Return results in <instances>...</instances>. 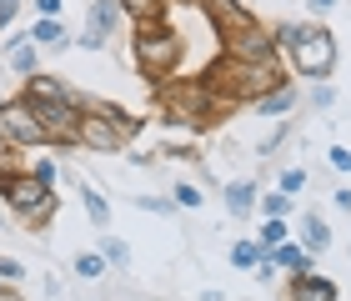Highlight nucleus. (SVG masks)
Listing matches in <instances>:
<instances>
[{
  "label": "nucleus",
  "instance_id": "nucleus-13",
  "mask_svg": "<svg viewBox=\"0 0 351 301\" xmlns=\"http://www.w3.org/2000/svg\"><path fill=\"white\" fill-rule=\"evenodd\" d=\"M337 281L322 276V272H296L291 276V291H286V301H337Z\"/></svg>",
  "mask_w": 351,
  "mask_h": 301
},
{
  "label": "nucleus",
  "instance_id": "nucleus-22",
  "mask_svg": "<svg viewBox=\"0 0 351 301\" xmlns=\"http://www.w3.org/2000/svg\"><path fill=\"white\" fill-rule=\"evenodd\" d=\"M281 241H291V226H286V216H266V226L256 236V246L271 251V246H281Z\"/></svg>",
  "mask_w": 351,
  "mask_h": 301
},
{
  "label": "nucleus",
  "instance_id": "nucleus-26",
  "mask_svg": "<svg viewBox=\"0 0 351 301\" xmlns=\"http://www.w3.org/2000/svg\"><path fill=\"white\" fill-rule=\"evenodd\" d=\"M75 276L101 281V276H106V256H101V251H81V256H75Z\"/></svg>",
  "mask_w": 351,
  "mask_h": 301
},
{
  "label": "nucleus",
  "instance_id": "nucleus-9",
  "mask_svg": "<svg viewBox=\"0 0 351 301\" xmlns=\"http://www.w3.org/2000/svg\"><path fill=\"white\" fill-rule=\"evenodd\" d=\"M30 106V101H25ZM36 110V121L45 125V141L51 146H75V125H81V110H75L71 101H60V106H30Z\"/></svg>",
  "mask_w": 351,
  "mask_h": 301
},
{
  "label": "nucleus",
  "instance_id": "nucleus-36",
  "mask_svg": "<svg viewBox=\"0 0 351 301\" xmlns=\"http://www.w3.org/2000/svg\"><path fill=\"white\" fill-rule=\"evenodd\" d=\"M337 5H341V0H306L311 15H326V10H337Z\"/></svg>",
  "mask_w": 351,
  "mask_h": 301
},
{
  "label": "nucleus",
  "instance_id": "nucleus-41",
  "mask_svg": "<svg viewBox=\"0 0 351 301\" xmlns=\"http://www.w3.org/2000/svg\"><path fill=\"white\" fill-rule=\"evenodd\" d=\"M0 5H5V0H0Z\"/></svg>",
  "mask_w": 351,
  "mask_h": 301
},
{
  "label": "nucleus",
  "instance_id": "nucleus-14",
  "mask_svg": "<svg viewBox=\"0 0 351 301\" xmlns=\"http://www.w3.org/2000/svg\"><path fill=\"white\" fill-rule=\"evenodd\" d=\"M261 261L266 266H276V272H316V256L311 251H301L296 241H281V246H271V251H261Z\"/></svg>",
  "mask_w": 351,
  "mask_h": 301
},
{
  "label": "nucleus",
  "instance_id": "nucleus-25",
  "mask_svg": "<svg viewBox=\"0 0 351 301\" xmlns=\"http://www.w3.org/2000/svg\"><path fill=\"white\" fill-rule=\"evenodd\" d=\"M231 266L256 272V266H261V246H256V241H236V246H231Z\"/></svg>",
  "mask_w": 351,
  "mask_h": 301
},
{
  "label": "nucleus",
  "instance_id": "nucleus-8",
  "mask_svg": "<svg viewBox=\"0 0 351 301\" xmlns=\"http://www.w3.org/2000/svg\"><path fill=\"white\" fill-rule=\"evenodd\" d=\"M221 56L226 60H276V40H271V30L256 21L246 30H231V36H221Z\"/></svg>",
  "mask_w": 351,
  "mask_h": 301
},
{
  "label": "nucleus",
  "instance_id": "nucleus-28",
  "mask_svg": "<svg viewBox=\"0 0 351 301\" xmlns=\"http://www.w3.org/2000/svg\"><path fill=\"white\" fill-rule=\"evenodd\" d=\"M171 201H176V206H186V211H196L206 196L196 191V186H186V181H181V186H171Z\"/></svg>",
  "mask_w": 351,
  "mask_h": 301
},
{
  "label": "nucleus",
  "instance_id": "nucleus-27",
  "mask_svg": "<svg viewBox=\"0 0 351 301\" xmlns=\"http://www.w3.org/2000/svg\"><path fill=\"white\" fill-rule=\"evenodd\" d=\"M256 206L266 216H286V211H291V196H286V191H266V196H256Z\"/></svg>",
  "mask_w": 351,
  "mask_h": 301
},
{
  "label": "nucleus",
  "instance_id": "nucleus-4",
  "mask_svg": "<svg viewBox=\"0 0 351 301\" xmlns=\"http://www.w3.org/2000/svg\"><path fill=\"white\" fill-rule=\"evenodd\" d=\"M136 66L151 75V81H171V75H181V56H186V40L181 30H171L166 21H151V25H136Z\"/></svg>",
  "mask_w": 351,
  "mask_h": 301
},
{
  "label": "nucleus",
  "instance_id": "nucleus-5",
  "mask_svg": "<svg viewBox=\"0 0 351 301\" xmlns=\"http://www.w3.org/2000/svg\"><path fill=\"white\" fill-rule=\"evenodd\" d=\"M291 66L296 75H306V81H331V71H337V36H331L326 25H306V36L291 45Z\"/></svg>",
  "mask_w": 351,
  "mask_h": 301
},
{
  "label": "nucleus",
  "instance_id": "nucleus-38",
  "mask_svg": "<svg viewBox=\"0 0 351 301\" xmlns=\"http://www.w3.org/2000/svg\"><path fill=\"white\" fill-rule=\"evenodd\" d=\"M331 201H337V206H341V211L351 216V191H346V186H341V191H331Z\"/></svg>",
  "mask_w": 351,
  "mask_h": 301
},
{
  "label": "nucleus",
  "instance_id": "nucleus-19",
  "mask_svg": "<svg viewBox=\"0 0 351 301\" xmlns=\"http://www.w3.org/2000/svg\"><path fill=\"white\" fill-rule=\"evenodd\" d=\"M121 15H131L136 25L166 21V0H121Z\"/></svg>",
  "mask_w": 351,
  "mask_h": 301
},
{
  "label": "nucleus",
  "instance_id": "nucleus-35",
  "mask_svg": "<svg viewBox=\"0 0 351 301\" xmlns=\"http://www.w3.org/2000/svg\"><path fill=\"white\" fill-rule=\"evenodd\" d=\"M15 10H21V0H5V5H0V30L15 21Z\"/></svg>",
  "mask_w": 351,
  "mask_h": 301
},
{
  "label": "nucleus",
  "instance_id": "nucleus-30",
  "mask_svg": "<svg viewBox=\"0 0 351 301\" xmlns=\"http://www.w3.org/2000/svg\"><path fill=\"white\" fill-rule=\"evenodd\" d=\"M0 281H25V266L15 256H0Z\"/></svg>",
  "mask_w": 351,
  "mask_h": 301
},
{
  "label": "nucleus",
  "instance_id": "nucleus-10",
  "mask_svg": "<svg viewBox=\"0 0 351 301\" xmlns=\"http://www.w3.org/2000/svg\"><path fill=\"white\" fill-rule=\"evenodd\" d=\"M116 25H121V0H90L81 45H86V51H106V40H110V30H116Z\"/></svg>",
  "mask_w": 351,
  "mask_h": 301
},
{
  "label": "nucleus",
  "instance_id": "nucleus-16",
  "mask_svg": "<svg viewBox=\"0 0 351 301\" xmlns=\"http://www.w3.org/2000/svg\"><path fill=\"white\" fill-rule=\"evenodd\" d=\"M296 246L311 251V256H322V251L331 246V226H326L316 211H306V216H301V241H296Z\"/></svg>",
  "mask_w": 351,
  "mask_h": 301
},
{
  "label": "nucleus",
  "instance_id": "nucleus-34",
  "mask_svg": "<svg viewBox=\"0 0 351 301\" xmlns=\"http://www.w3.org/2000/svg\"><path fill=\"white\" fill-rule=\"evenodd\" d=\"M326 161L337 166V171H351V151H346V146H331V151H326Z\"/></svg>",
  "mask_w": 351,
  "mask_h": 301
},
{
  "label": "nucleus",
  "instance_id": "nucleus-12",
  "mask_svg": "<svg viewBox=\"0 0 351 301\" xmlns=\"http://www.w3.org/2000/svg\"><path fill=\"white\" fill-rule=\"evenodd\" d=\"M201 10H206V21H211V30H221V36L256 25V15H251L241 0H201Z\"/></svg>",
  "mask_w": 351,
  "mask_h": 301
},
{
  "label": "nucleus",
  "instance_id": "nucleus-18",
  "mask_svg": "<svg viewBox=\"0 0 351 301\" xmlns=\"http://www.w3.org/2000/svg\"><path fill=\"white\" fill-rule=\"evenodd\" d=\"M256 196H261L256 181H231L226 186V216H251L256 211Z\"/></svg>",
  "mask_w": 351,
  "mask_h": 301
},
{
  "label": "nucleus",
  "instance_id": "nucleus-39",
  "mask_svg": "<svg viewBox=\"0 0 351 301\" xmlns=\"http://www.w3.org/2000/svg\"><path fill=\"white\" fill-rule=\"evenodd\" d=\"M0 226H5V211H0Z\"/></svg>",
  "mask_w": 351,
  "mask_h": 301
},
{
  "label": "nucleus",
  "instance_id": "nucleus-32",
  "mask_svg": "<svg viewBox=\"0 0 351 301\" xmlns=\"http://www.w3.org/2000/svg\"><path fill=\"white\" fill-rule=\"evenodd\" d=\"M30 176H36V181H45V186H56V176H60V171H56V161H36V166H30Z\"/></svg>",
  "mask_w": 351,
  "mask_h": 301
},
{
  "label": "nucleus",
  "instance_id": "nucleus-2",
  "mask_svg": "<svg viewBox=\"0 0 351 301\" xmlns=\"http://www.w3.org/2000/svg\"><path fill=\"white\" fill-rule=\"evenodd\" d=\"M201 81L216 91L226 106H251V101H261L266 91H276L286 81V71H281V60H211V66L201 71Z\"/></svg>",
  "mask_w": 351,
  "mask_h": 301
},
{
  "label": "nucleus",
  "instance_id": "nucleus-21",
  "mask_svg": "<svg viewBox=\"0 0 351 301\" xmlns=\"http://www.w3.org/2000/svg\"><path fill=\"white\" fill-rule=\"evenodd\" d=\"M81 206H86V216H90V226H95V231H106L110 206H106V196L95 191V186H81Z\"/></svg>",
  "mask_w": 351,
  "mask_h": 301
},
{
  "label": "nucleus",
  "instance_id": "nucleus-40",
  "mask_svg": "<svg viewBox=\"0 0 351 301\" xmlns=\"http://www.w3.org/2000/svg\"><path fill=\"white\" fill-rule=\"evenodd\" d=\"M0 106H5V96H0Z\"/></svg>",
  "mask_w": 351,
  "mask_h": 301
},
{
  "label": "nucleus",
  "instance_id": "nucleus-7",
  "mask_svg": "<svg viewBox=\"0 0 351 301\" xmlns=\"http://www.w3.org/2000/svg\"><path fill=\"white\" fill-rule=\"evenodd\" d=\"M125 136L116 121H106L101 110H81V125H75V146L81 151H95V156H116V151H125Z\"/></svg>",
  "mask_w": 351,
  "mask_h": 301
},
{
  "label": "nucleus",
  "instance_id": "nucleus-23",
  "mask_svg": "<svg viewBox=\"0 0 351 301\" xmlns=\"http://www.w3.org/2000/svg\"><path fill=\"white\" fill-rule=\"evenodd\" d=\"M101 256L116 266V272H125V266H131V246H125L121 236H106V231H101Z\"/></svg>",
  "mask_w": 351,
  "mask_h": 301
},
{
  "label": "nucleus",
  "instance_id": "nucleus-15",
  "mask_svg": "<svg viewBox=\"0 0 351 301\" xmlns=\"http://www.w3.org/2000/svg\"><path fill=\"white\" fill-rule=\"evenodd\" d=\"M291 106H296V86L291 81H281L276 91H266L261 101H251V110H256V116H271V121H281Z\"/></svg>",
  "mask_w": 351,
  "mask_h": 301
},
{
  "label": "nucleus",
  "instance_id": "nucleus-29",
  "mask_svg": "<svg viewBox=\"0 0 351 301\" xmlns=\"http://www.w3.org/2000/svg\"><path fill=\"white\" fill-rule=\"evenodd\" d=\"M301 186H306V171H301V166H291V171H281V191H286V196H296Z\"/></svg>",
  "mask_w": 351,
  "mask_h": 301
},
{
  "label": "nucleus",
  "instance_id": "nucleus-33",
  "mask_svg": "<svg viewBox=\"0 0 351 301\" xmlns=\"http://www.w3.org/2000/svg\"><path fill=\"white\" fill-rule=\"evenodd\" d=\"M136 206H141V211H176V201H161V196H136Z\"/></svg>",
  "mask_w": 351,
  "mask_h": 301
},
{
  "label": "nucleus",
  "instance_id": "nucleus-1",
  "mask_svg": "<svg viewBox=\"0 0 351 301\" xmlns=\"http://www.w3.org/2000/svg\"><path fill=\"white\" fill-rule=\"evenodd\" d=\"M0 201H5V206H10V211L25 221L30 231L51 226V221H56V211H60L56 186L36 181V176H30V171L21 166V156H15V151H5V156H0Z\"/></svg>",
  "mask_w": 351,
  "mask_h": 301
},
{
  "label": "nucleus",
  "instance_id": "nucleus-3",
  "mask_svg": "<svg viewBox=\"0 0 351 301\" xmlns=\"http://www.w3.org/2000/svg\"><path fill=\"white\" fill-rule=\"evenodd\" d=\"M161 106L171 110L176 125H211L226 110V101L201 75H171V81H161Z\"/></svg>",
  "mask_w": 351,
  "mask_h": 301
},
{
  "label": "nucleus",
  "instance_id": "nucleus-31",
  "mask_svg": "<svg viewBox=\"0 0 351 301\" xmlns=\"http://www.w3.org/2000/svg\"><path fill=\"white\" fill-rule=\"evenodd\" d=\"M311 106H316V110H331V106H337V91H331V86L322 81V86L311 91Z\"/></svg>",
  "mask_w": 351,
  "mask_h": 301
},
{
  "label": "nucleus",
  "instance_id": "nucleus-17",
  "mask_svg": "<svg viewBox=\"0 0 351 301\" xmlns=\"http://www.w3.org/2000/svg\"><path fill=\"white\" fill-rule=\"evenodd\" d=\"M5 66L21 75V81H25V75H36V71H40V66H36V40H30V36H15V40L5 45Z\"/></svg>",
  "mask_w": 351,
  "mask_h": 301
},
{
  "label": "nucleus",
  "instance_id": "nucleus-11",
  "mask_svg": "<svg viewBox=\"0 0 351 301\" xmlns=\"http://www.w3.org/2000/svg\"><path fill=\"white\" fill-rule=\"evenodd\" d=\"M21 101H30V106H60V101L81 106V96H75L66 81H56V75H45V71H36V75L21 81Z\"/></svg>",
  "mask_w": 351,
  "mask_h": 301
},
{
  "label": "nucleus",
  "instance_id": "nucleus-6",
  "mask_svg": "<svg viewBox=\"0 0 351 301\" xmlns=\"http://www.w3.org/2000/svg\"><path fill=\"white\" fill-rule=\"evenodd\" d=\"M0 141H5L10 151L51 146V141H45V125L36 121V110H30L25 101H5V106H0Z\"/></svg>",
  "mask_w": 351,
  "mask_h": 301
},
{
  "label": "nucleus",
  "instance_id": "nucleus-37",
  "mask_svg": "<svg viewBox=\"0 0 351 301\" xmlns=\"http://www.w3.org/2000/svg\"><path fill=\"white\" fill-rule=\"evenodd\" d=\"M60 5H66V0H36V10L40 15H56V21H60Z\"/></svg>",
  "mask_w": 351,
  "mask_h": 301
},
{
  "label": "nucleus",
  "instance_id": "nucleus-20",
  "mask_svg": "<svg viewBox=\"0 0 351 301\" xmlns=\"http://www.w3.org/2000/svg\"><path fill=\"white\" fill-rule=\"evenodd\" d=\"M25 36L36 40V45H66V25H60L56 15H40V21L25 30Z\"/></svg>",
  "mask_w": 351,
  "mask_h": 301
},
{
  "label": "nucleus",
  "instance_id": "nucleus-24",
  "mask_svg": "<svg viewBox=\"0 0 351 301\" xmlns=\"http://www.w3.org/2000/svg\"><path fill=\"white\" fill-rule=\"evenodd\" d=\"M301 36H306V25H301V21H281V25H271V40H276V56H281V51H291V45H296Z\"/></svg>",
  "mask_w": 351,
  "mask_h": 301
}]
</instances>
